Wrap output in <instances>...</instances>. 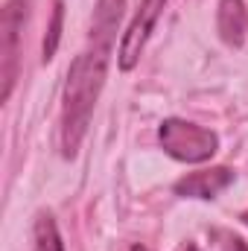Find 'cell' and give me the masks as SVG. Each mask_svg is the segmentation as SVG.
I'll list each match as a JSON object with an SVG mask.
<instances>
[{"label":"cell","mask_w":248,"mask_h":251,"mask_svg":"<svg viewBox=\"0 0 248 251\" xmlns=\"http://www.w3.org/2000/svg\"><path fill=\"white\" fill-rule=\"evenodd\" d=\"M114 41H117V35L91 29L85 50L67 67V79H64L62 91V128H59V143H62L64 158H76V152L88 134L94 108H97L99 94L108 79Z\"/></svg>","instance_id":"cell-1"},{"label":"cell","mask_w":248,"mask_h":251,"mask_svg":"<svg viewBox=\"0 0 248 251\" xmlns=\"http://www.w3.org/2000/svg\"><path fill=\"white\" fill-rule=\"evenodd\" d=\"M158 143L173 161H181V164H204L219 152V134L213 128H204L181 117L161 120Z\"/></svg>","instance_id":"cell-2"},{"label":"cell","mask_w":248,"mask_h":251,"mask_svg":"<svg viewBox=\"0 0 248 251\" xmlns=\"http://www.w3.org/2000/svg\"><path fill=\"white\" fill-rule=\"evenodd\" d=\"M32 0H6L0 15V79H3V102L12 97L18 73H21V47L24 29L29 21Z\"/></svg>","instance_id":"cell-3"},{"label":"cell","mask_w":248,"mask_h":251,"mask_svg":"<svg viewBox=\"0 0 248 251\" xmlns=\"http://www.w3.org/2000/svg\"><path fill=\"white\" fill-rule=\"evenodd\" d=\"M164 6H167V0H140L134 18L128 21V26H125V32H123L120 50H117V64H120L123 73H128V70L137 67L140 56H143V47H146V41H149V35H152L155 26H158V18H161Z\"/></svg>","instance_id":"cell-4"},{"label":"cell","mask_w":248,"mask_h":251,"mask_svg":"<svg viewBox=\"0 0 248 251\" xmlns=\"http://www.w3.org/2000/svg\"><path fill=\"white\" fill-rule=\"evenodd\" d=\"M237 181V173L228 167H210V170H198V173H187L184 178H178L173 184V193L181 199H216L219 193L231 187Z\"/></svg>","instance_id":"cell-5"},{"label":"cell","mask_w":248,"mask_h":251,"mask_svg":"<svg viewBox=\"0 0 248 251\" xmlns=\"http://www.w3.org/2000/svg\"><path fill=\"white\" fill-rule=\"evenodd\" d=\"M216 32L228 47H243L248 38L246 0H219L216 6Z\"/></svg>","instance_id":"cell-6"},{"label":"cell","mask_w":248,"mask_h":251,"mask_svg":"<svg viewBox=\"0 0 248 251\" xmlns=\"http://www.w3.org/2000/svg\"><path fill=\"white\" fill-rule=\"evenodd\" d=\"M32 251H64L59 225H56L53 213H47V210H41L35 216V225H32Z\"/></svg>","instance_id":"cell-7"},{"label":"cell","mask_w":248,"mask_h":251,"mask_svg":"<svg viewBox=\"0 0 248 251\" xmlns=\"http://www.w3.org/2000/svg\"><path fill=\"white\" fill-rule=\"evenodd\" d=\"M62 29H64V0L53 3V18H50V26H47V35H44V44H41V62H53L56 59V50L62 44Z\"/></svg>","instance_id":"cell-8"},{"label":"cell","mask_w":248,"mask_h":251,"mask_svg":"<svg viewBox=\"0 0 248 251\" xmlns=\"http://www.w3.org/2000/svg\"><path fill=\"white\" fill-rule=\"evenodd\" d=\"M231 251H248V243L243 237H231Z\"/></svg>","instance_id":"cell-9"},{"label":"cell","mask_w":248,"mask_h":251,"mask_svg":"<svg viewBox=\"0 0 248 251\" xmlns=\"http://www.w3.org/2000/svg\"><path fill=\"white\" fill-rule=\"evenodd\" d=\"M128 251H149V249H146V246H131Z\"/></svg>","instance_id":"cell-10"},{"label":"cell","mask_w":248,"mask_h":251,"mask_svg":"<svg viewBox=\"0 0 248 251\" xmlns=\"http://www.w3.org/2000/svg\"><path fill=\"white\" fill-rule=\"evenodd\" d=\"M184 251H198V249H196V246H187V249Z\"/></svg>","instance_id":"cell-11"},{"label":"cell","mask_w":248,"mask_h":251,"mask_svg":"<svg viewBox=\"0 0 248 251\" xmlns=\"http://www.w3.org/2000/svg\"><path fill=\"white\" fill-rule=\"evenodd\" d=\"M243 219H246V222H248V213H246V216H243Z\"/></svg>","instance_id":"cell-12"}]
</instances>
